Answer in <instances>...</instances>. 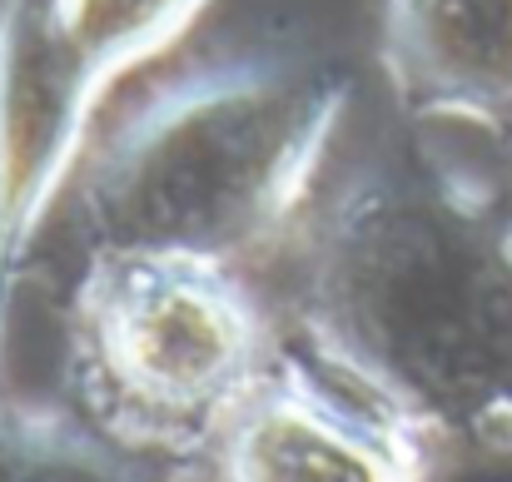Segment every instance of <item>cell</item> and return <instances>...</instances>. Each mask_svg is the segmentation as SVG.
I'll use <instances>...</instances> for the list:
<instances>
[{
	"label": "cell",
	"instance_id": "cell-1",
	"mask_svg": "<svg viewBox=\"0 0 512 482\" xmlns=\"http://www.w3.org/2000/svg\"><path fill=\"white\" fill-rule=\"evenodd\" d=\"M299 323L428 448H512V219L473 189L398 174L343 189L299 254Z\"/></svg>",
	"mask_w": 512,
	"mask_h": 482
},
{
	"label": "cell",
	"instance_id": "cell-2",
	"mask_svg": "<svg viewBox=\"0 0 512 482\" xmlns=\"http://www.w3.org/2000/svg\"><path fill=\"white\" fill-rule=\"evenodd\" d=\"M339 115V80L284 60L214 65L155 90L85 169V254L239 269L304 204Z\"/></svg>",
	"mask_w": 512,
	"mask_h": 482
},
{
	"label": "cell",
	"instance_id": "cell-3",
	"mask_svg": "<svg viewBox=\"0 0 512 482\" xmlns=\"http://www.w3.org/2000/svg\"><path fill=\"white\" fill-rule=\"evenodd\" d=\"M274 363L269 314L239 269L85 254L70 294L65 383L75 408L125 448L165 463L209 453Z\"/></svg>",
	"mask_w": 512,
	"mask_h": 482
},
{
	"label": "cell",
	"instance_id": "cell-4",
	"mask_svg": "<svg viewBox=\"0 0 512 482\" xmlns=\"http://www.w3.org/2000/svg\"><path fill=\"white\" fill-rule=\"evenodd\" d=\"M90 110L95 95L65 60L45 0H0V338Z\"/></svg>",
	"mask_w": 512,
	"mask_h": 482
},
{
	"label": "cell",
	"instance_id": "cell-5",
	"mask_svg": "<svg viewBox=\"0 0 512 482\" xmlns=\"http://www.w3.org/2000/svg\"><path fill=\"white\" fill-rule=\"evenodd\" d=\"M214 482H428L433 448L279 358L209 448Z\"/></svg>",
	"mask_w": 512,
	"mask_h": 482
},
{
	"label": "cell",
	"instance_id": "cell-6",
	"mask_svg": "<svg viewBox=\"0 0 512 482\" xmlns=\"http://www.w3.org/2000/svg\"><path fill=\"white\" fill-rule=\"evenodd\" d=\"M383 55L413 115L512 120V0H388Z\"/></svg>",
	"mask_w": 512,
	"mask_h": 482
},
{
	"label": "cell",
	"instance_id": "cell-7",
	"mask_svg": "<svg viewBox=\"0 0 512 482\" xmlns=\"http://www.w3.org/2000/svg\"><path fill=\"white\" fill-rule=\"evenodd\" d=\"M0 482H179L165 458L125 448L80 408L0 403Z\"/></svg>",
	"mask_w": 512,
	"mask_h": 482
},
{
	"label": "cell",
	"instance_id": "cell-8",
	"mask_svg": "<svg viewBox=\"0 0 512 482\" xmlns=\"http://www.w3.org/2000/svg\"><path fill=\"white\" fill-rule=\"evenodd\" d=\"M209 0H45L65 60L100 100L130 65L165 50Z\"/></svg>",
	"mask_w": 512,
	"mask_h": 482
},
{
	"label": "cell",
	"instance_id": "cell-9",
	"mask_svg": "<svg viewBox=\"0 0 512 482\" xmlns=\"http://www.w3.org/2000/svg\"><path fill=\"white\" fill-rule=\"evenodd\" d=\"M488 463H493V478H488V482H512V448H503V453H493Z\"/></svg>",
	"mask_w": 512,
	"mask_h": 482
},
{
	"label": "cell",
	"instance_id": "cell-10",
	"mask_svg": "<svg viewBox=\"0 0 512 482\" xmlns=\"http://www.w3.org/2000/svg\"><path fill=\"white\" fill-rule=\"evenodd\" d=\"M0 403H5V398H0Z\"/></svg>",
	"mask_w": 512,
	"mask_h": 482
}]
</instances>
